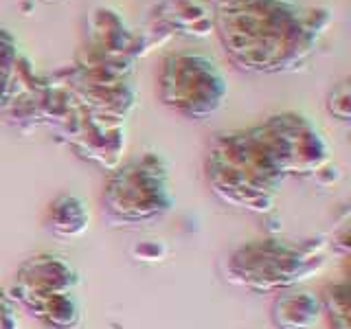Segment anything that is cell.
I'll list each match as a JSON object with an SVG mask.
<instances>
[{"label":"cell","mask_w":351,"mask_h":329,"mask_svg":"<svg viewBox=\"0 0 351 329\" xmlns=\"http://www.w3.org/2000/svg\"><path fill=\"white\" fill-rule=\"evenodd\" d=\"M329 147L310 119L272 114L257 125L222 132L208 145L204 178L224 204L248 213H270L290 178H314Z\"/></svg>","instance_id":"6da1fadb"},{"label":"cell","mask_w":351,"mask_h":329,"mask_svg":"<svg viewBox=\"0 0 351 329\" xmlns=\"http://www.w3.org/2000/svg\"><path fill=\"white\" fill-rule=\"evenodd\" d=\"M332 22L327 9L296 0H213V31L237 69L294 73L314 58Z\"/></svg>","instance_id":"7a4b0ae2"},{"label":"cell","mask_w":351,"mask_h":329,"mask_svg":"<svg viewBox=\"0 0 351 329\" xmlns=\"http://www.w3.org/2000/svg\"><path fill=\"white\" fill-rule=\"evenodd\" d=\"M332 244L327 237L290 239L266 235L239 244L224 259L230 285L255 294H279L310 281L325 268Z\"/></svg>","instance_id":"3957f363"},{"label":"cell","mask_w":351,"mask_h":329,"mask_svg":"<svg viewBox=\"0 0 351 329\" xmlns=\"http://www.w3.org/2000/svg\"><path fill=\"white\" fill-rule=\"evenodd\" d=\"M104 213L112 224H149L173 211L169 162L158 151H138L110 171L101 193Z\"/></svg>","instance_id":"277c9868"},{"label":"cell","mask_w":351,"mask_h":329,"mask_svg":"<svg viewBox=\"0 0 351 329\" xmlns=\"http://www.w3.org/2000/svg\"><path fill=\"white\" fill-rule=\"evenodd\" d=\"M160 101L184 119L204 121L222 110L228 82L213 60L200 53H173L162 60L158 75Z\"/></svg>","instance_id":"5b68a950"},{"label":"cell","mask_w":351,"mask_h":329,"mask_svg":"<svg viewBox=\"0 0 351 329\" xmlns=\"http://www.w3.org/2000/svg\"><path fill=\"white\" fill-rule=\"evenodd\" d=\"M80 288V272L55 252H40L18 266L7 294L16 305L36 316L44 305L60 294H71Z\"/></svg>","instance_id":"8992f818"},{"label":"cell","mask_w":351,"mask_h":329,"mask_svg":"<svg viewBox=\"0 0 351 329\" xmlns=\"http://www.w3.org/2000/svg\"><path fill=\"white\" fill-rule=\"evenodd\" d=\"M64 134L82 158L108 171L121 164V154L125 149V127L121 121L97 117L82 108V112L64 127Z\"/></svg>","instance_id":"52a82bcc"},{"label":"cell","mask_w":351,"mask_h":329,"mask_svg":"<svg viewBox=\"0 0 351 329\" xmlns=\"http://www.w3.org/2000/svg\"><path fill=\"white\" fill-rule=\"evenodd\" d=\"M321 318V296L310 290H283L270 305V321L277 329H314Z\"/></svg>","instance_id":"ba28073f"},{"label":"cell","mask_w":351,"mask_h":329,"mask_svg":"<svg viewBox=\"0 0 351 329\" xmlns=\"http://www.w3.org/2000/svg\"><path fill=\"white\" fill-rule=\"evenodd\" d=\"M44 224L53 235L64 239H77L90 228V211L80 195L62 193L47 206Z\"/></svg>","instance_id":"9c48e42d"},{"label":"cell","mask_w":351,"mask_h":329,"mask_svg":"<svg viewBox=\"0 0 351 329\" xmlns=\"http://www.w3.org/2000/svg\"><path fill=\"white\" fill-rule=\"evenodd\" d=\"M33 86L22 80L20 55L16 42L5 29H0V112L14 108Z\"/></svg>","instance_id":"30bf717a"},{"label":"cell","mask_w":351,"mask_h":329,"mask_svg":"<svg viewBox=\"0 0 351 329\" xmlns=\"http://www.w3.org/2000/svg\"><path fill=\"white\" fill-rule=\"evenodd\" d=\"M36 318L49 329H80L84 323V307L77 292L60 294L44 305Z\"/></svg>","instance_id":"8fae6325"},{"label":"cell","mask_w":351,"mask_h":329,"mask_svg":"<svg viewBox=\"0 0 351 329\" xmlns=\"http://www.w3.org/2000/svg\"><path fill=\"white\" fill-rule=\"evenodd\" d=\"M323 305V316L332 329H351L349 318V285L347 281L327 283L325 288L318 292Z\"/></svg>","instance_id":"7c38bea8"},{"label":"cell","mask_w":351,"mask_h":329,"mask_svg":"<svg viewBox=\"0 0 351 329\" xmlns=\"http://www.w3.org/2000/svg\"><path fill=\"white\" fill-rule=\"evenodd\" d=\"M325 108H327L329 117L343 121V123L351 121V90H349V80L338 82L332 88V90H329Z\"/></svg>","instance_id":"4fadbf2b"},{"label":"cell","mask_w":351,"mask_h":329,"mask_svg":"<svg viewBox=\"0 0 351 329\" xmlns=\"http://www.w3.org/2000/svg\"><path fill=\"white\" fill-rule=\"evenodd\" d=\"M130 252L136 261L156 263V261H162L165 257H167V246H165L162 241L147 239V241H138V244H134Z\"/></svg>","instance_id":"5bb4252c"},{"label":"cell","mask_w":351,"mask_h":329,"mask_svg":"<svg viewBox=\"0 0 351 329\" xmlns=\"http://www.w3.org/2000/svg\"><path fill=\"white\" fill-rule=\"evenodd\" d=\"M0 329H20L18 305L5 290H0Z\"/></svg>","instance_id":"9a60e30c"}]
</instances>
